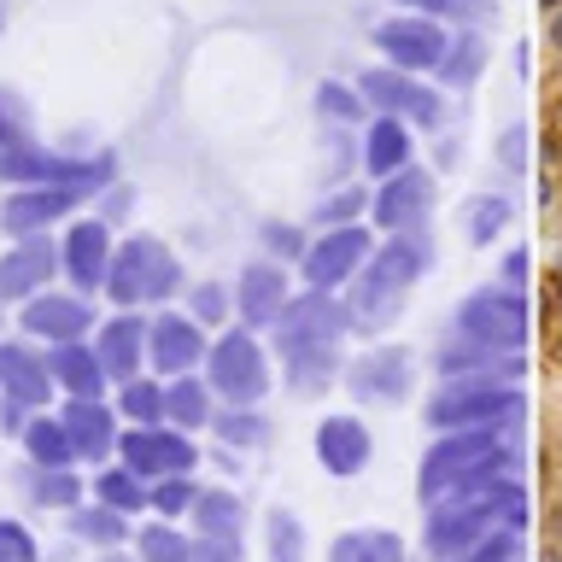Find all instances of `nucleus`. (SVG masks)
I'll return each mask as SVG.
<instances>
[{"label":"nucleus","instance_id":"obj_1","mask_svg":"<svg viewBox=\"0 0 562 562\" xmlns=\"http://www.w3.org/2000/svg\"><path fill=\"white\" fill-rule=\"evenodd\" d=\"M351 334V311L346 293H323V288H299L288 299V311L270 323V346L281 369H288L293 393H323V386L346 369L340 346Z\"/></svg>","mask_w":562,"mask_h":562},{"label":"nucleus","instance_id":"obj_56","mask_svg":"<svg viewBox=\"0 0 562 562\" xmlns=\"http://www.w3.org/2000/svg\"><path fill=\"white\" fill-rule=\"evenodd\" d=\"M94 562H140V557H123V551H117V544H112V551H100Z\"/></svg>","mask_w":562,"mask_h":562},{"label":"nucleus","instance_id":"obj_22","mask_svg":"<svg viewBox=\"0 0 562 562\" xmlns=\"http://www.w3.org/2000/svg\"><path fill=\"white\" fill-rule=\"evenodd\" d=\"M311 446H316V463H323L334 481H358V474L369 469V457H375V434H369L363 416L334 411V416L316 422Z\"/></svg>","mask_w":562,"mask_h":562},{"label":"nucleus","instance_id":"obj_49","mask_svg":"<svg viewBox=\"0 0 562 562\" xmlns=\"http://www.w3.org/2000/svg\"><path fill=\"white\" fill-rule=\"evenodd\" d=\"M0 562H42V544L18 516H0Z\"/></svg>","mask_w":562,"mask_h":562},{"label":"nucleus","instance_id":"obj_53","mask_svg":"<svg viewBox=\"0 0 562 562\" xmlns=\"http://www.w3.org/2000/svg\"><path fill=\"white\" fill-rule=\"evenodd\" d=\"M498 165L504 170H521L527 165V130H521V123H509V130L498 135Z\"/></svg>","mask_w":562,"mask_h":562},{"label":"nucleus","instance_id":"obj_60","mask_svg":"<svg viewBox=\"0 0 562 562\" xmlns=\"http://www.w3.org/2000/svg\"><path fill=\"white\" fill-rule=\"evenodd\" d=\"M0 328H7V323H0Z\"/></svg>","mask_w":562,"mask_h":562},{"label":"nucleus","instance_id":"obj_45","mask_svg":"<svg viewBox=\"0 0 562 562\" xmlns=\"http://www.w3.org/2000/svg\"><path fill=\"white\" fill-rule=\"evenodd\" d=\"M492 498H498V527H509V533H527V521H533V504H527V486L516 481V474L492 486Z\"/></svg>","mask_w":562,"mask_h":562},{"label":"nucleus","instance_id":"obj_12","mask_svg":"<svg viewBox=\"0 0 562 562\" xmlns=\"http://www.w3.org/2000/svg\"><path fill=\"white\" fill-rule=\"evenodd\" d=\"M346 393L358 404H375V411H386V404H404L416 386V358L404 346H369L358 351L346 369H340Z\"/></svg>","mask_w":562,"mask_h":562},{"label":"nucleus","instance_id":"obj_54","mask_svg":"<svg viewBox=\"0 0 562 562\" xmlns=\"http://www.w3.org/2000/svg\"><path fill=\"white\" fill-rule=\"evenodd\" d=\"M398 12H428V18H446L451 12V0H393Z\"/></svg>","mask_w":562,"mask_h":562},{"label":"nucleus","instance_id":"obj_47","mask_svg":"<svg viewBox=\"0 0 562 562\" xmlns=\"http://www.w3.org/2000/svg\"><path fill=\"white\" fill-rule=\"evenodd\" d=\"M451 562H521V533H509V527H492L481 544H469L463 557Z\"/></svg>","mask_w":562,"mask_h":562},{"label":"nucleus","instance_id":"obj_9","mask_svg":"<svg viewBox=\"0 0 562 562\" xmlns=\"http://www.w3.org/2000/svg\"><path fill=\"white\" fill-rule=\"evenodd\" d=\"M375 252V228L369 223H334L328 235H311L305 258H299V281L323 293H346V281Z\"/></svg>","mask_w":562,"mask_h":562},{"label":"nucleus","instance_id":"obj_42","mask_svg":"<svg viewBox=\"0 0 562 562\" xmlns=\"http://www.w3.org/2000/svg\"><path fill=\"white\" fill-rule=\"evenodd\" d=\"M188 316L205 328H223L228 316H235V288H223V281H200V288H188Z\"/></svg>","mask_w":562,"mask_h":562},{"label":"nucleus","instance_id":"obj_44","mask_svg":"<svg viewBox=\"0 0 562 562\" xmlns=\"http://www.w3.org/2000/svg\"><path fill=\"white\" fill-rule=\"evenodd\" d=\"M18 140H35V112L18 88H0V147H18Z\"/></svg>","mask_w":562,"mask_h":562},{"label":"nucleus","instance_id":"obj_38","mask_svg":"<svg viewBox=\"0 0 562 562\" xmlns=\"http://www.w3.org/2000/svg\"><path fill=\"white\" fill-rule=\"evenodd\" d=\"M509 217H516V211H509L504 193H469V200H463V235H469V246H492L509 228Z\"/></svg>","mask_w":562,"mask_h":562},{"label":"nucleus","instance_id":"obj_10","mask_svg":"<svg viewBox=\"0 0 562 562\" xmlns=\"http://www.w3.org/2000/svg\"><path fill=\"white\" fill-rule=\"evenodd\" d=\"M492 527H498V498L492 492H474V498H439L428 504V527H422V551L434 562L463 557L469 544H481Z\"/></svg>","mask_w":562,"mask_h":562},{"label":"nucleus","instance_id":"obj_52","mask_svg":"<svg viewBox=\"0 0 562 562\" xmlns=\"http://www.w3.org/2000/svg\"><path fill=\"white\" fill-rule=\"evenodd\" d=\"M451 12L463 18V30H492L498 24V0H451Z\"/></svg>","mask_w":562,"mask_h":562},{"label":"nucleus","instance_id":"obj_40","mask_svg":"<svg viewBox=\"0 0 562 562\" xmlns=\"http://www.w3.org/2000/svg\"><path fill=\"white\" fill-rule=\"evenodd\" d=\"M263 544H270V562H305V521L293 509H270L263 516Z\"/></svg>","mask_w":562,"mask_h":562},{"label":"nucleus","instance_id":"obj_27","mask_svg":"<svg viewBox=\"0 0 562 562\" xmlns=\"http://www.w3.org/2000/svg\"><path fill=\"white\" fill-rule=\"evenodd\" d=\"M47 369H53V386L65 398H105V363L94 351V334L88 340H65V346H47Z\"/></svg>","mask_w":562,"mask_h":562},{"label":"nucleus","instance_id":"obj_43","mask_svg":"<svg viewBox=\"0 0 562 562\" xmlns=\"http://www.w3.org/2000/svg\"><path fill=\"white\" fill-rule=\"evenodd\" d=\"M147 486H153L147 509H153V516H165V521L188 516V509H193V498H200V486H193V474H165V481H147Z\"/></svg>","mask_w":562,"mask_h":562},{"label":"nucleus","instance_id":"obj_26","mask_svg":"<svg viewBox=\"0 0 562 562\" xmlns=\"http://www.w3.org/2000/svg\"><path fill=\"white\" fill-rule=\"evenodd\" d=\"M369 270L386 276L393 288L411 293L422 276L434 270V235H428V223H411V228H393L375 252H369Z\"/></svg>","mask_w":562,"mask_h":562},{"label":"nucleus","instance_id":"obj_17","mask_svg":"<svg viewBox=\"0 0 562 562\" xmlns=\"http://www.w3.org/2000/svg\"><path fill=\"white\" fill-rule=\"evenodd\" d=\"M434 375L439 381H504V386H521L527 358L521 351H504V346H486V340H469V334H451V340L434 351Z\"/></svg>","mask_w":562,"mask_h":562},{"label":"nucleus","instance_id":"obj_4","mask_svg":"<svg viewBox=\"0 0 562 562\" xmlns=\"http://www.w3.org/2000/svg\"><path fill=\"white\" fill-rule=\"evenodd\" d=\"M422 422L434 434H451V428H504L521 422V393L504 381H439L434 398L422 404Z\"/></svg>","mask_w":562,"mask_h":562},{"label":"nucleus","instance_id":"obj_36","mask_svg":"<svg viewBox=\"0 0 562 562\" xmlns=\"http://www.w3.org/2000/svg\"><path fill=\"white\" fill-rule=\"evenodd\" d=\"M94 498H100V504H112V509H123V516H147L153 486L140 481L130 463H117V469H100V474H94Z\"/></svg>","mask_w":562,"mask_h":562},{"label":"nucleus","instance_id":"obj_7","mask_svg":"<svg viewBox=\"0 0 562 562\" xmlns=\"http://www.w3.org/2000/svg\"><path fill=\"white\" fill-rule=\"evenodd\" d=\"M527 328H533L527 299H521V288H504V281L498 288H474L451 316V334H469V340H486V346H504V351H521Z\"/></svg>","mask_w":562,"mask_h":562},{"label":"nucleus","instance_id":"obj_39","mask_svg":"<svg viewBox=\"0 0 562 562\" xmlns=\"http://www.w3.org/2000/svg\"><path fill=\"white\" fill-rule=\"evenodd\" d=\"M117 416L130 422V428H153V422H165V381L158 375H135L117 386Z\"/></svg>","mask_w":562,"mask_h":562},{"label":"nucleus","instance_id":"obj_35","mask_svg":"<svg viewBox=\"0 0 562 562\" xmlns=\"http://www.w3.org/2000/svg\"><path fill=\"white\" fill-rule=\"evenodd\" d=\"M70 533H77L82 544H100V551H112V544H123L135 533L130 527V516H123V509H112V504H77L70 509Z\"/></svg>","mask_w":562,"mask_h":562},{"label":"nucleus","instance_id":"obj_2","mask_svg":"<svg viewBox=\"0 0 562 562\" xmlns=\"http://www.w3.org/2000/svg\"><path fill=\"white\" fill-rule=\"evenodd\" d=\"M516 463V446H504V428H451L434 434V446L422 451L416 469V498L439 504V498H474V492H492L498 481H509Z\"/></svg>","mask_w":562,"mask_h":562},{"label":"nucleus","instance_id":"obj_14","mask_svg":"<svg viewBox=\"0 0 562 562\" xmlns=\"http://www.w3.org/2000/svg\"><path fill=\"white\" fill-rule=\"evenodd\" d=\"M446 47H451V35L439 30V18H428V12H398V18H386V24H375V53L398 70H416V77L422 70H439Z\"/></svg>","mask_w":562,"mask_h":562},{"label":"nucleus","instance_id":"obj_16","mask_svg":"<svg viewBox=\"0 0 562 562\" xmlns=\"http://www.w3.org/2000/svg\"><path fill=\"white\" fill-rule=\"evenodd\" d=\"M112 252H117V240H112V223H105V217H70L65 240H59V276H65L77 293H88V299H94V293L105 288V270H112Z\"/></svg>","mask_w":562,"mask_h":562},{"label":"nucleus","instance_id":"obj_57","mask_svg":"<svg viewBox=\"0 0 562 562\" xmlns=\"http://www.w3.org/2000/svg\"><path fill=\"white\" fill-rule=\"evenodd\" d=\"M539 562H562V544H544V551H539Z\"/></svg>","mask_w":562,"mask_h":562},{"label":"nucleus","instance_id":"obj_3","mask_svg":"<svg viewBox=\"0 0 562 562\" xmlns=\"http://www.w3.org/2000/svg\"><path fill=\"white\" fill-rule=\"evenodd\" d=\"M182 288H188L182 258H176L158 235H130V240H117L100 293L112 299L117 311H147V305H170Z\"/></svg>","mask_w":562,"mask_h":562},{"label":"nucleus","instance_id":"obj_23","mask_svg":"<svg viewBox=\"0 0 562 562\" xmlns=\"http://www.w3.org/2000/svg\"><path fill=\"white\" fill-rule=\"evenodd\" d=\"M53 393H59V386H53L42 340H30V334L7 340V334H0V398H18L24 411H47Z\"/></svg>","mask_w":562,"mask_h":562},{"label":"nucleus","instance_id":"obj_48","mask_svg":"<svg viewBox=\"0 0 562 562\" xmlns=\"http://www.w3.org/2000/svg\"><path fill=\"white\" fill-rule=\"evenodd\" d=\"M305 246H311V235L299 223H263V252H270V258L299 263V258H305Z\"/></svg>","mask_w":562,"mask_h":562},{"label":"nucleus","instance_id":"obj_37","mask_svg":"<svg viewBox=\"0 0 562 562\" xmlns=\"http://www.w3.org/2000/svg\"><path fill=\"white\" fill-rule=\"evenodd\" d=\"M211 434H217L228 451H246V446H263V439H270V422L258 416V404H217Z\"/></svg>","mask_w":562,"mask_h":562},{"label":"nucleus","instance_id":"obj_13","mask_svg":"<svg viewBox=\"0 0 562 562\" xmlns=\"http://www.w3.org/2000/svg\"><path fill=\"white\" fill-rule=\"evenodd\" d=\"M439 200L434 188V170H422L416 158L393 176H381L375 193H369V223L381 228V235H393V228H411V223H428V211Z\"/></svg>","mask_w":562,"mask_h":562},{"label":"nucleus","instance_id":"obj_20","mask_svg":"<svg viewBox=\"0 0 562 562\" xmlns=\"http://www.w3.org/2000/svg\"><path fill=\"white\" fill-rule=\"evenodd\" d=\"M293 276H288V263L281 258H252L246 270L235 276V323L246 328H270L281 311H288V299H293Z\"/></svg>","mask_w":562,"mask_h":562},{"label":"nucleus","instance_id":"obj_41","mask_svg":"<svg viewBox=\"0 0 562 562\" xmlns=\"http://www.w3.org/2000/svg\"><path fill=\"white\" fill-rule=\"evenodd\" d=\"M316 112H323L328 123H358L369 117V100H363V88L358 82H316Z\"/></svg>","mask_w":562,"mask_h":562},{"label":"nucleus","instance_id":"obj_50","mask_svg":"<svg viewBox=\"0 0 562 562\" xmlns=\"http://www.w3.org/2000/svg\"><path fill=\"white\" fill-rule=\"evenodd\" d=\"M182 562H246V551H240V539H205V533H193V527H188Z\"/></svg>","mask_w":562,"mask_h":562},{"label":"nucleus","instance_id":"obj_29","mask_svg":"<svg viewBox=\"0 0 562 562\" xmlns=\"http://www.w3.org/2000/svg\"><path fill=\"white\" fill-rule=\"evenodd\" d=\"M211 416H217V393H211V381L200 375V369L165 381V422L170 428L200 434V428H211Z\"/></svg>","mask_w":562,"mask_h":562},{"label":"nucleus","instance_id":"obj_32","mask_svg":"<svg viewBox=\"0 0 562 562\" xmlns=\"http://www.w3.org/2000/svg\"><path fill=\"white\" fill-rule=\"evenodd\" d=\"M328 562H411V551L393 527H346L328 544Z\"/></svg>","mask_w":562,"mask_h":562},{"label":"nucleus","instance_id":"obj_33","mask_svg":"<svg viewBox=\"0 0 562 562\" xmlns=\"http://www.w3.org/2000/svg\"><path fill=\"white\" fill-rule=\"evenodd\" d=\"M24 498H30L35 509H59V516H70V509L82 504V474H77V469L24 463Z\"/></svg>","mask_w":562,"mask_h":562},{"label":"nucleus","instance_id":"obj_5","mask_svg":"<svg viewBox=\"0 0 562 562\" xmlns=\"http://www.w3.org/2000/svg\"><path fill=\"white\" fill-rule=\"evenodd\" d=\"M117 176V158L112 153H88V158H70V153H53L47 140H18V147H0V182L7 188H35V182H65V188H112Z\"/></svg>","mask_w":562,"mask_h":562},{"label":"nucleus","instance_id":"obj_31","mask_svg":"<svg viewBox=\"0 0 562 562\" xmlns=\"http://www.w3.org/2000/svg\"><path fill=\"white\" fill-rule=\"evenodd\" d=\"M24 457L30 463H47V469H77V446H70V428L65 416H47V411H30L24 422Z\"/></svg>","mask_w":562,"mask_h":562},{"label":"nucleus","instance_id":"obj_15","mask_svg":"<svg viewBox=\"0 0 562 562\" xmlns=\"http://www.w3.org/2000/svg\"><path fill=\"white\" fill-rule=\"evenodd\" d=\"M18 328L30 334V340H47V346H65V340H88V334L100 328V316L94 305H88V293H59V288H47V293H35L18 305Z\"/></svg>","mask_w":562,"mask_h":562},{"label":"nucleus","instance_id":"obj_21","mask_svg":"<svg viewBox=\"0 0 562 562\" xmlns=\"http://www.w3.org/2000/svg\"><path fill=\"white\" fill-rule=\"evenodd\" d=\"M59 276V246L47 235H18L0 252V305H24V299L47 293Z\"/></svg>","mask_w":562,"mask_h":562},{"label":"nucleus","instance_id":"obj_46","mask_svg":"<svg viewBox=\"0 0 562 562\" xmlns=\"http://www.w3.org/2000/svg\"><path fill=\"white\" fill-rule=\"evenodd\" d=\"M369 211V188H340L316 205V228H334V223H358Z\"/></svg>","mask_w":562,"mask_h":562},{"label":"nucleus","instance_id":"obj_59","mask_svg":"<svg viewBox=\"0 0 562 562\" xmlns=\"http://www.w3.org/2000/svg\"><path fill=\"white\" fill-rule=\"evenodd\" d=\"M539 7H544V12H557V7H562V0H539Z\"/></svg>","mask_w":562,"mask_h":562},{"label":"nucleus","instance_id":"obj_34","mask_svg":"<svg viewBox=\"0 0 562 562\" xmlns=\"http://www.w3.org/2000/svg\"><path fill=\"white\" fill-rule=\"evenodd\" d=\"M486 59H492L486 30H463V35H451V47H446V59H439L434 77L446 82V88H474V82L486 77Z\"/></svg>","mask_w":562,"mask_h":562},{"label":"nucleus","instance_id":"obj_18","mask_svg":"<svg viewBox=\"0 0 562 562\" xmlns=\"http://www.w3.org/2000/svg\"><path fill=\"white\" fill-rule=\"evenodd\" d=\"M88 200V188H65V182H35V188H12L0 200V228L18 235H47L53 223L77 217V205Z\"/></svg>","mask_w":562,"mask_h":562},{"label":"nucleus","instance_id":"obj_11","mask_svg":"<svg viewBox=\"0 0 562 562\" xmlns=\"http://www.w3.org/2000/svg\"><path fill=\"white\" fill-rule=\"evenodd\" d=\"M117 463H130L140 481H165V474H193L200 469V446H193V434L170 428V422H153V428H130V422H123Z\"/></svg>","mask_w":562,"mask_h":562},{"label":"nucleus","instance_id":"obj_6","mask_svg":"<svg viewBox=\"0 0 562 562\" xmlns=\"http://www.w3.org/2000/svg\"><path fill=\"white\" fill-rule=\"evenodd\" d=\"M205 381L211 393H217V404H258L263 393H270V358H263L258 346V328H223L217 340L205 346Z\"/></svg>","mask_w":562,"mask_h":562},{"label":"nucleus","instance_id":"obj_51","mask_svg":"<svg viewBox=\"0 0 562 562\" xmlns=\"http://www.w3.org/2000/svg\"><path fill=\"white\" fill-rule=\"evenodd\" d=\"M527 276H533V252H527V246H509L498 258V281L504 288H527Z\"/></svg>","mask_w":562,"mask_h":562},{"label":"nucleus","instance_id":"obj_19","mask_svg":"<svg viewBox=\"0 0 562 562\" xmlns=\"http://www.w3.org/2000/svg\"><path fill=\"white\" fill-rule=\"evenodd\" d=\"M205 346H211L205 323H193L188 311H158L153 328H147V369L158 381L188 375V369L205 363Z\"/></svg>","mask_w":562,"mask_h":562},{"label":"nucleus","instance_id":"obj_30","mask_svg":"<svg viewBox=\"0 0 562 562\" xmlns=\"http://www.w3.org/2000/svg\"><path fill=\"white\" fill-rule=\"evenodd\" d=\"M188 527L205 533V539H240L246 533V504L228 486H205L200 498H193V509H188Z\"/></svg>","mask_w":562,"mask_h":562},{"label":"nucleus","instance_id":"obj_8","mask_svg":"<svg viewBox=\"0 0 562 562\" xmlns=\"http://www.w3.org/2000/svg\"><path fill=\"white\" fill-rule=\"evenodd\" d=\"M358 88H363L369 112H393V117L411 123V130H439V123H446V94L428 88L416 70H398V65L381 59L358 77Z\"/></svg>","mask_w":562,"mask_h":562},{"label":"nucleus","instance_id":"obj_28","mask_svg":"<svg viewBox=\"0 0 562 562\" xmlns=\"http://www.w3.org/2000/svg\"><path fill=\"white\" fill-rule=\"evenodd\" d=\"M416 158V140H411V123L404 117H393V112H375L369 117V130H363V140H358V165L375 176H393V170H404Z\"/></svg>","mask_w":562,"mask_h":562},{"label":"nucleus","instance_id":"obj_24","mask_svg":"<svg viewBox=\"0 0 562 562\" xmlns=\"http://www.w3.org/2000/svg\"><path fill=\"white\" fill-rule=\"evenodd\" d=\"M147 328H153L147 311H112V316L94 328V351H100L105 381H112V386H123V381L140 375V363H147Z\"/></svg>","mask_w":562,"mask_h":562},{"label":"nucleus","instance_id":"obj_25","mask_svg":"<svg viewBox=\"0 0 562 562\" xmlns=\"http://www.w3.org/2000/svg\"><path fill=\"white\" fill-rule=\"evenodd\" d=\"M59 416L70 428V446H77V463H105V457H117V434H123L117 404H105V398H65Z\"/></svg>","mask_w":562,"mask_h":562},{"label":"nucleus","instance_id":"obj_58","mask_svg":"<svg viewBox=\"0 0 562 562\" xmlns=\"http://www.w3.org/2000/svg\"><path fill=\"white\" fill-rule=\"evenodd\" d=\"M557 311H562V270H557Z\"/></svg>","mask_w":562,"mask_h":562},{"label":"nucleus","instance_id":"obj_55","mask_svg":"<svg viewBox=\"0 0 562 562\" xmlns=\"http://www.w3.org/2000/svg\"><path fill=\"white\" fill-rule=\"evenodd\" d=\"M551 47H557V53H562V7H557V12H551Z\"/></svg>","mask_w":562,"mask_h":562}]
</instances>
